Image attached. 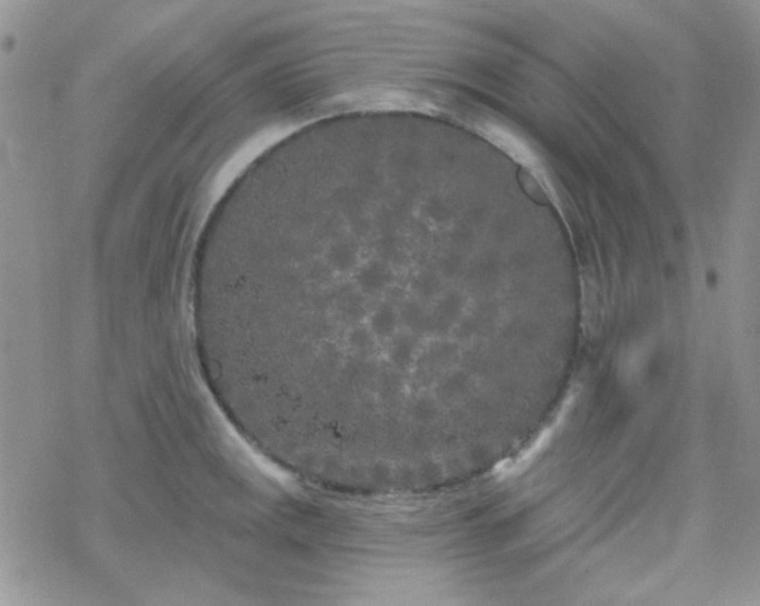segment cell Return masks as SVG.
Masks as SVG:
<instances>
[{
    "label": "cell",
    "instance_id": "1",
    "mask_svg": "<svg viewBox=\"0 0 760 606\" xmlns=\"http://www.w3.org/2000/svg\"><path fill=\"white\" fill-rule=\"evenodd\" d=\"M398 316L394 308L384 304L372 314L370 319V331L377 339H389L397 330Z\"/></svg>",
    "mask_w": 760,
    "mask_h": 606
},
{
    "label": "cell",
    "instance_id": "2",
    "mask_svg": "<svg viewBox=\"0 0 760 606\" xmlns=\"http://www.w3.org/2000/svg\"><path fill=\"white\" fill-rule=\"evenodd\" d=\"M389 283V275L380 268H368L358 275V285L363 292L373 295L380 292Z\"/></svg>",
    "mask_w": 760,
    "mask_h": 606
},
{
    "label": "cell",
    "instance_id": "3",
    "mask_svg": "<svg viewBox=\"0 0 760 606\" xmlns=\"http://www.w3.org/2000/svg\"><path fill=\"white\" fill-rule=\"evenodd\" d=\"M462 306H463V301L460 294H448L438 306L434 323L437 325H441V324L444 325V324L453 321L461 311Z\"/></svg>",
    "mask_w": 760,
    "mask_h": 606
}]
</instances>
